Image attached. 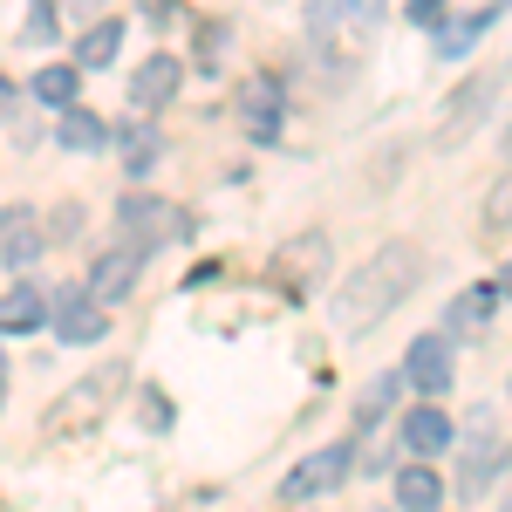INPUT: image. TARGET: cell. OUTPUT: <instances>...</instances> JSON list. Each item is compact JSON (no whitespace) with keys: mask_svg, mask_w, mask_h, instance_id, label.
Returning <instances> with one entry per match:
<instances>
[{"mask_svg":"<svg viewBox=\"0 0 512 512\" xmlns=\"http://www.w3.org/2000/svg\"><path fill=\"white\" fill-rule=\"evenodd\" d=\"M417 280H424V246H410V239L376 246V253H369V260L335 287V308H328L335 335H369L396 301H410V294H417Z\"/></svg>","mask_w":512,"mask_h":512,"instance_id":"6da1fadb","label":"cell"},{"mask_svg":"<svg viewBox=\"0 0 512 512\" xmlns=\"http://www.w3.org/2000/svg\"><path fill=\"white\" fill-rule=\"evenodd\" d=\"M130 383V369L123 362H103V369H89V376H76L69 390L55 396L48 410H41V437L48 444H69V437H89L103 417H110V403H117V390Z\"/></svg>","mask_w":512,"mask_h":512,"instance_id":"7a4b0ae2","label":"cell"},{"mask_svg":"<svg viewBox=\"0 0 512 512\" xmlns=\"http://www.w3.org/2000/svg\"><path fill=\"white\" fill-rule=\"evenodd\" d=\"M308 35L328 55V69L349 76L376 35V0H308Z\"/></svg>","mask_w":512,"mask_h":512,"instance_id":"3957f363","label":"cell"},{"mask_svg":"<svg viewBox=\"0 0 512 512\" xmlns=\"http://www.w3.org/2000/svg\"><path fill=\"white\" fill-rule=\"evenodd\" d=\"M117 226L130 233V246H164V239H185V233H192V219H185L178 205L144 198V192H130V198L117 205Z\"/></svg>","mask_w":512,"mask_h":512,"instance_id":"277c9868","label":"cell"},{"mask_svg":"<svg viewBox=\"0 0 512 512\" xmlns=\"http://www.w3.org/2000/svg\"><path fill=\"white\" fill-rule=\"evenodd\" d=\"M451 376H458V369H451V335H417L410 355H403V383L431 403V396L451 390Z\"/></svg>","mask_w":512,"mask_h":512,"instance_id":"5b68a950","label":"cell"},{"mask_svg":"<svg viewBox=\"0 0 512 512\" xmlns=\"http://www.w3.org/2000/svg\"><path fill=\"white\" fill-rule=\"evenodd\" d=\"M355 451L349 444H328V451H315V458H301L294 472H287V485H280V499H321V492H335L342 478H349Z\"/></svg>","mask_w":512,"mask_h":512,"instance_id":"8992f818","label":"cell"},{"mask_svg":"<svg viewBox=\"0 0 512 512\" xmlns=\"http://www.w3.org/2000/svg\"><path fill=\"white\" fill-rule=\"evenodd\" d=\"M492 96H499V82H492V76L465 82V89L451 96V117H444V123L431 130V144H437V151H458V144H465V130H472V123L485 117V110H492Z\"/></svg>","mask_w":512,"mask_h":512,"instance_id":"52a82bcc","label":"cell"},{"mask_svg":"<svg viewBox=\"0 0 512 512\" xmlns=\"http://www.w3.org/2000/svg\"><path fill=\"white\" fill-rule=\"evenodd\" d=\"M144 274V246H110V253H96V267H89V294L96 301H123L130 287Z\"/></svg>","mask_w":512,"mask_h":512,"instance_id":"ba28073f","label":"cell"},{"mask_svg":"<svg viewBox=\"0 0 512 512\" xmlns=\"http://www.w3.org/2000/svg\"><path fill=\"white\" fill-rule=\"evenodd\" d=\"M0 260L14 267V274H28L41 260V219L28 205H14V212H0Z\"/></svg>","mask_w":512,"mask_h":512,"instance_id":"9c48e42d","label":"cell"},{"mask_svg":"<svg viewBox=\"0 0 512 512\" xmlns=\"http://www.w3.org/2000/svg\"><path fill=\"white\" fill-rule=\"evenodd\" d=\"M178 76H185V69H178V55H151V62L130 76V110H144V117L164 110V103L178 96Z\"/></svg>","mask_w":512,"mask_h":512,"instance_id":"30bf717a","label":"cell"},{"mask_svg":"<svg viewBox=\"0 0 512 512\" xmlns=\"http://www.w3.org/2000/svg\"><path fill=\"white\" fill-rule=\"evenodd\" d=\"M55 335L76 342V349L103 342V301H96L89 287H82V294H62V301H55Z\"/></svg>","mask_w":512,"mask_h":512,"instance_id":"8fae6325","label":"cell"},{"mask_svg":"<svg viewBox=\"0 0 512 512\" xmlns=\"http://www.w3.org/2000/svg\"><path fill=\"white\" fill-rule=\"evenodd\" d=\"M403 444H410L417 458H437V451H451V417H444L437 403H417V410L403 417Z\"/></svg>","mask_w":512,"mask_h":512,"instance_id":"7c38bea8","label":"cell"},{"mask_svg":"<svg viewBox=\"0 0 512 512\" xmlns=\"http://www.w3.org/2000/svg\"><path fill=\"white\" fill-rule=\"evenodd\" d=\"M239 123H246L253 137H274L280 130V89L274 82H246V89H239Z\"/></svg>","mask_w":512,"mask_h":512,"instance_id":"4fadbf2b","label":"cell"},{"mask_svg":"<svg viewBox=\"0 0 512 512\" xmlns=\"http://www.w3.org/2000/svg\"><path fill=\"white\" fill-rule=\"evenodd\" d=\"M492 308H499V287H465V294L444 308V328H451V335H478V328L492 321Z\"/></svg>","mask_w":512,"mask_h":512,"instance_id":"5bb4252c","label":"cell"},{"mask_svg":"<svg viewBox=\"0 0 512 512\" xmlns=\"http://www.w3.org/2000/svg\"><path fill=\"white\" fill-rule=\"evenodd\" d=\"M396 506L403 512H437L444 506V485H437L431 465H403V472H396Z\"/></svg>","mask_w":512,"mask_h":512,"instance_id":"9a60e30c","label":"cell"},{"mask_svg":"<svg viewBox=\"0 0 512 512\" xmlns=\"http://www.w3.org/2000/svg\"><path fill=\"white\" fill-rule=\"evenodd\" d=\"M76 96H82L76 62H48V69L35 76V103H48V110H76Z\"/></svg>","mask_w":512,"mask_h":512,"instance_id":"2e32d148","label":"cell"},{"mask_svg":"<svg viewBox=\"0 0 512 512\" xmlns=\"http://www.w3.org/2000/svg\"><path fill=\"white\" fill-rule=\"evenodd\" d=\"M117 41H123V21H89V35H82L76 48V69H103V62H117Z\"/></svg>","mask_w":512,"mask_h":512,"instance_id":"e0dca14e","label":"cell"},{"mask_svg":"<svg viewBox=\"0 0 512 512\" xmlns=\"http://www.w3.org/2000/svg\"><path fill=\"white\" fill-rule=\"evenodd\" d=\"M110 144V123L103 117H89V110H62V151H103Z\"/></svg>","mask_w":512,"mask_h":512,"instance_id":"ac0fdd59","label":"cell"},{"mask_svg":"<svg viewBox=\"0 0 512 512\" xmlns=\"http://www.w3.org/2000/svg\"><path fill=\"white\" fill-rule=\"evenodd\" d=\"M0 328H7V335L41 328V287H14V294H0Z\"/></svg>","mask_w":512,"mask_h":512,"instance_id":"d6986e66","label":"cell"},{"mask_svg":"<svg viewBox=\"0 0 512 512\" xmlns=\"http://www.w3.org/2000/svg\"><path fill=\"white\" fill-rule=\"evenodd\" d=\"M151 158H158V137H151L144 123H137V130H123V171H130V178H144Z\"/></svg>","mask_w":512,"mask_h":512,"instance_id":"ffe728a7","label":"cell"},{"mask_svg":"<svg viewBox=\"0 0 512 512\" xmlns=\"http://www.w3.org/2000/svg\"><path fill=\"white\" fill-rule=\"evenodd\" d=\"M485 21H492V7H485L478 21H444V28H437V55H465V48L478 41V28H485Z\"/></svg>","mask_w":512,"mask_h":512,"instance_id":"44dd1931","label":"cell"},{"mask_svg":"<svg viewBox=\"0 0 512 512\" xmlns=\"http://www.w3.org/2000/svg\"><path fill=\"white\" fill-rule=\"evenodd\" d=\"M396 390H403V376H369V390H362V403H355V410H362V424H376V417L396 403Z\"/></svg>","mask_w":512,"mask_h":512,"instance_id":"7402d4cb","label":"cell"},{"mask_svg":"<svg viewBox=\"0 0 512 512\" xmlns=\"http://www.w3.org/2000/svg\"><path fill=\"white\" fill-rule=\"evenodd\" d=\"M499 226H512V178L485 198V233H499Z\"/></svg>","mask_w":512,"mask_h":512,"instance_id":"603a6c76","label":"cell"},{"mask_svg":"<svg viewBox=\"0 0 512 512\" xmlns=\"http://www.w3.org/2000/svg\"><path fill=\"white\" fill-rule=\"evenodd\" d=\"M55 21H62V7H55V0H41L35 14H28V41H55Z\"/></svg>","mask_w":512,"mask_h":512,"instance_id":"cb8c5ba5","label":"cell"},{"mask_svg":"<svg viewBox=\"0 0 512 512\" xmlns=\"http://www.w3.org/2000/svg\"><path fill=\"white\" fill-rule=\"evenodd\" d=\"M444 7H451V0H410V21H417V28H444Z\"/></svg>","mask_w":512,"mask_h":512,"instance_id":"d4e9b609","label":"cell"},{"mask_svg":"<svg viewBox=\"0 0 512 512\" xmlns=\"http://www.w3.org/2000/svg\"><path fill=\"white\" fill-rule=\"evenodd\" d=\"M492 499L512 512V458H499V472H492Z\"/></svg>","mask_w":512,"mask_h":512,"instance_id":"484cf974","label":"cell"},{"mask_svg":"<svg viewBox=\"0 0 512 512\" xmlns=\"http://www.w3.org/2000/svg\"><path fill=\"white\" fill-rule=\"evenodd\" d=\"M55 7H69V14H89V21H96V7H103V0H55Z\"/></svg>","mask_w":512,"mask_h":512,"instance_id":"4316f807","label":"cell"},{"mask_svg":"<svg viewBox=\"0 0 512 512\" xmlns=\"http://www.w3.org/2000/svg\"><path fill=\"white\" fill-rule=\"evenodd\" d=\"M499 294H512V267H506V280H499Z\"/></svg>","mask_w":512,"mask_h":512,"instance_id":"83f0119b","label":"cell"},{"mask_svg":"<svg viewBox=\"0 0 512 512\" xmlns=\"http://www.w3.org/2000/svg\"><path fill=\"white\" fill-rule=\"evenodd\" d=\"M0 512H7V506H0Z\"/></svg>","mask_w":512,"mask_h":512,"instance_id":"f1b7e54d","label":"cell"}]
</instances>
